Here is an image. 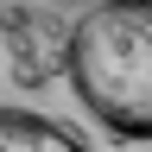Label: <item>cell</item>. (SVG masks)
I'll list each match as a JSON object with an SVG mask.
<instances>
[{
    "mask_svg": "<svg viewBox=\"0 0 152 152\" xmlns=\"http://www.w3.org/2000/svg\"><path fill=\"white\" fill-rule=\"evenodd\" d=\"M70 89L121 140H152V0H102L64 45Z\"/></svg>",
    "mask_w": 152,
    "mask_h": 152,
    "instance_id": "obj_1",
    "label": "cell"
},
{
    "mask_svg": "<svg viewBox=\"0 0 152 152\" xmlns=\"http://www.w3.org/2000/svg\"><path fill=\"white\" fill-rule=\"evenodd\" d=\"M0 152H89L70 127L45 121V114H19V108H0Z\"/></svg>",
    "mask_w": 152,
    "mask_h": 152,
    "instance_id": "obj_2",
    "label": "cell"
}]
</instances>
